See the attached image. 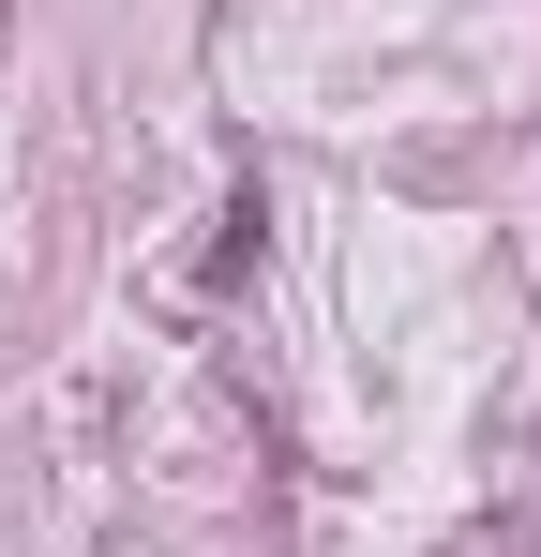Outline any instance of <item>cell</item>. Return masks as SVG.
<instances>
[{
  "label": "cell",
  "mask_w": 541,
  "mask_h": 557,
  "mask_svg": "<svg viewBox=\"0 0 541 557\" xmlns=\"http://www.w3.org/2000/svg\"><path fill=\"white\" fill-rule=\"evenodd\" d=\"M256 257H270V196L241 182V196H226V242H211V272H256Z\"/></svg>",
  "instance_id": "6da1fadb"
}]
</instances>
